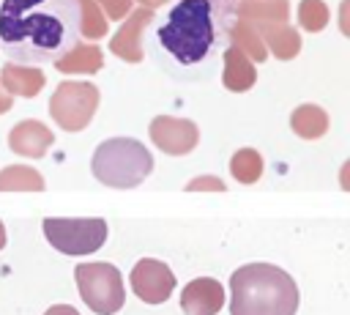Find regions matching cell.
<instances>
[{"instance_id": "obj_1", "label": "cell", "mask_w": 350, "mask_h": 315, "mask_svg": "<svg viewBox=\"0 0 350 315\" xmlns=\"http://www.w3.org/2000/svg\"><path fill=\"white\" fill-rule=\"evenodd\" d=\"M79 44V0H3L0 49L19 66L60 60Z\"/></svg>"}, {"instance_id": "obj_2", "label": "cell", "mask_w": 350, "mask_h": 315, "mask_svg": "<svg viewBox=\"0 0 350 315\" xmlns=\"http://www.w3.org/2000/svg\"><path fill=\"white\" fill-rule=\"evenodd\" d=\"M241 0H180L159 22L156 38L180 66L202 63L216 47L230 44Z\"/></svg>"}, {"instance_id": "obj_3", "label": "cell", "mask_w": 350, "mask_h": 315, "mask_svg": "<svg viewBox=\"0 0 350 315\" xmlns=\"http://www.w3.org/2000/svg\"><path fill=\"white\" fill-rule=\"evenodd\" d=\"M230 315H295L298 285L271 263H246L230 277Z\"/></svg>"}, {"instance_id": "obj_4", "label": "cell", "mask_w": 350, "mask_h": 315, "mask_svg": "<svg viewBox=\"0 0 350 315\" xmlns=\"http://www.w3.org/2000/svg\"><path fill=\"white\" fill-rule=\"evenodd\" d=\"M90 170L104 186L131 189V186H139L150 175L153 156L134 137H112L96 148Z\"/></svg>"}, {"instance_id": "obj_5", "label": "cell", "mask_w": 350, "mask_h": 315, "mask_svg": "<svg viewBox=\"0 0 350 315\" xmlns=\"http://www.w3.org/2000/svg\"><path fill=\"white\" fill-rule=\"evenodd\" d=\"M74 277H77V288H79V296L82 301L98 312V315H115L123 301H126V293H123V277L120 271L112 266V263H79L74 268Z\"/></svg>"}, {"instance_id": "obj_6", "label": "cell", "mask_w": 350, "mask_h": 315, "mask_svg": "<svg viewBox=\"0 0 350 315\" xmlns=\"http://www.w3.org/2000/svg\"><path fill=\"white\" fill-rule=\"evenodd\" d=\"M44 236L46 241L63 252V255H90L98 252L107 241V222L101 216L88 219H44Z\"/></svg>"}, {"instance_id": "obj_7", "label": "cell", "mask_w": 350, "mask_h": 315, "mask_svg": "<svg viewBox=\"0 0 350 315\" xmlns=\"http://www.w3.org/2000/svg\"><path fill=\"white\" fill-rule=\"evenodd\" d=\"M98 107V88L93 82H60L49 99L52 121L66 131H79L90 123Z\"/></svg>"}, {"instance_id": "obj_8", "label": "cell", "mask_w": 350, "mask_h": 315, "mask_svg": "<svg viewBox=\"0 0 350 315\" xmlns=\"http://www.w3.org/2000/svg\"><path fill=\"white\" fill-rule=\"evenodd\" d=\"M131 290L145 304H161L175 290V274L170 271L167 263L153 260V257H142L131 268Z\"/></svg>"}, {"instance_id": "obj_9", "label": "cell", "mask_w": 350, "mask_h": 315, "mask_svg": "<svg viewBox=\"0 0 350 315\" xmlns=\"http://www.w3.org/2000/svg\"><path fill=\"white\" fill-rule=\"evenodd\" d=\"M148 134L150 140L156 142L159 151L164 153H172V156H183L189 151L197 148L200 142V131L191 121H183V118H172V115H159L150 121L148 126Z\"/></svg>"}, {"instance_id": "obj_10", "label": "cell", "mask_w": 350, "mask_h": 315, "mask_svg": "<svg viewBox=\"0 0 350 315\" xmlns=\"http://www.w3.org/2000/svg\"><path fill=\"white\" fill-rule=\"evenodd\" d=\"M153 11L150 8H137L131 11V16L120 25V30L109 38V52L118 55L126 63H139L142 60V30L150 25Z\"/></svg>"}, {"instance_id": "obj_11", "label": "cell", "mask_w": 350, "mask_h": 315, "mask_svg": "<svg viewBox=\"0 0 350 315\" xmlns=\"http://www.w3.org/2000/svg\"><path fill=\"white\" fill-rule=\"evenodd\" d=\"M224 304V288L213 277L191 279L180 293V310L186 315H216Z\"/></svg>"}, {"instance_id": "obj_12", "label": "cell", "mask_w": 350, "mask_h": 315, "mask_svg": "<svg viewBox=\"0 0 350 315\" xmlns=\"http://www.w3.org/2000/svg\"><path fill=\"white\" fill-rule=\"evenodd\" d=\"M52 142H55V137L41 121H22L8 131V148L19 156L38 159L49 151Z\"/></svg>"}, {"instance_id": "obj_13", "label": "cell", "mask_w": 350, "mask_h": 315, "mask_svg": "<svg viewBox=\"0 0 350 315\" xmlns=\"http://www.w3.org/2000/svg\"><path fill=\"white\" fill-rule=\"evenodd\" d=\"M46 77L41 68L36 66H19V63H5L0 71V85L8 96H22V99H33L41 93Z\"/></svg>"}, {"instance_id": "obj_14", "label": "cell", "mask_w": 350, "mask_h": 315, "mask_svg": "<svg viewBox=\"0 0 350 315\" xmlns=\"http://www.w3.org/2000/svg\"><path fill=\"white\" fill-rule=\"evenodd\" d=\"M224 71H221V85L232 93H241V90H249L254 82H257V68L254 63L241 55L235 47H227L224 49Z\"/></svg>"}, {"instance_id": "obj_15", "label": "cell", "mask_w": 350, "mask_h": 315, "mask_svg": "<svg viewBox=\"0 0 350 315\" xmlns=\"http://www.w3.org/2000/svg\"><path fill=\"white\" fill-rule=\"evenodd\" d=\"M257 30L262 36L265 49L279 60H293L301 52V33L290 25H265Z\"/></svg>"}, {"instance_id": "obj_16", "label": "cell", "mask_w": 350, "mask_h": 315, "mask_svg": "<svg viewBox=\"0 0 350 315\" xmlns=\"http://www.w3.org/2000/svg\"><path fill=\"white\" fill-rule=\"evenodd\" d=\"M238 19L265 27V25H287L290 5L287 0H271V3H238Z\"/></svg>"}, {"instance_id": "obj_17", "label": "cell", "mask_w": 350, "mask_h": 315, "mask_svg": "<svg viewBox=\"0 0 350 315\" xmlns=\"http://www.w3.org/2000/svg\"><path fill=\"white\" fill-rule=\"evenodd\" d=\"M101 63H104V55L96 44H77L71 52L55 60V68L63 74H96Z\"/></svg>"}, {"instance_id": "obj_18", "label": "cell", "mask_w": 350, "mask_h": 315, "mask_svg": "<svg viewBox=\"0 0 350 315\" xmlns=\"http://www.w3.org/2000/svg\"><path fill=\"white\" fill-rule=\"evenodd\" d=\"M230 47H235L252 63H265V58H268V49L262 44L260 30L254 25L243 22V19H235V25L230 27Z\"/></svg>"}, {"instance_id": "obj_19", "label": "cell", "mask_w": 350, "mask_h": 315, "mask_svg": "<svg viewBox=\"0 0 350 315\" xmlns=\"http://www.w3.org/2000/svg\"><path fill=\"white\" fill-rule=\"evenodd\" d=\"M290 126L304 140H317L328 131V112L317 104H301L290 115Z\"/></svg>"}, {"instance_id": "obj_20", "label": "cell", "mask_w": 350, "mask_h": 315, "mask_svg": "<svg viewBox=\"0 0 350 315\" xmlns=\"http://www.w3.org/2000/svg\"><path fill=\"white\" fill-rule=\"evenodd\" d=\"M41 192L44 175L27 164H11L0 173V192Z\"/></svg>"}, {"instance_id": "obj_21", "label": "cell", "mask_w": 350, "mask_h": 315, "mask_svg": "<svg viewBox=\"0 0 350 315\" xmlns=\"http://www.w3.org/2000/svg\"><path fill=\"white\" fill-rule=\"evenodd\" d=\"M230 173L238 184H254L262 175V156L254 148H241L230 159Z\"/></svg>"}, {"instance_id": "obj_22", "label": "cell", "mask_w": 350, "mask_h": 315, "mask_svg": "<svg viewBox=\"0 0 350 315\" xmlns=\"http://www.w3.org/2000/svg\"><path fill=\"white\" fill-rule=\"evenodd\" d=\"M107 36V16L93 0H79V38L98 41Z\"/></svg>"}, {"instance_id": "obj_23", "label": "cell", "mask_w": 350, "mask_h": 315, "mask_svg": "<svg viewBox=\"0 0 350 315\" xmlns=\"http://www.w3.org/2000/svg\"><path fill=\"white\" fill-rule=\"evenodd\" d=\"M331 19V11L323 0H301L298 5V22L306 33H320Z\"/></svg>"}, {"instance_id": "obj_24", "label": "cell", "mask_w": 350, "mask_h": 315, "mask_svg": "<svg viewBox=\"0 0 350 315\" xmlns=\"http://www.w3.org/2000/svg\"><path fill=\"white\" fill-rule=\"evenodd\" d=\"M104 16L109 19H126L131 14V0H93Z\"/></svg>"}, {"instance_id": "obj_25", "label": "cell", "mask_w": 350, "mask_h": 315, "mask_svg": "<svg viewBox=\"0 0 350 315\" xmlns=\"http://www.w3.org/2000/svg\"><path fill=\"white\" fill-rule=\"evenodd\" d=\"M186 189H189V192H197V189H216V192H224L227 186H224V181L216 178V175H200V178H191V181L186 184Z\"/></svg>"}, {"instance_id": "obj_26", "label": "cell", "mask_w": 350, "mask_h": 315, "mask_svg": "<svg viewBox=\"0 0 350 315\" xmlns=\"http://www.w3.org/2000/svg\"><path fill=\"white\" fill-rule=\"evenodd\" d=\"M44 315H79L71 304H55V307H49Z\"/></svg>"}, {"instance_id": "obj_27", "label": "cell", "mask_w": 350, "mask_h": 315, "mask_svg": "<svg viewBox=\"0 0 350 315\" xmlns=\"http://www.w3.org/2000/svg\"><path fill=\"white\" fill-rule=\"evenodd\" d=\"M11 104H14V99H11V96L3 90V85H0V115H3V112H8V110H11Z\"/></svg>"}, {"instance_id": "obj_28", "label": "cell", "mask_w": 350, "mask_h": 315, "mask_svg": "<svg viewBox=\"0 0 350 315\" xmlns=\"http://www.w3.org/2000/svg\"><path fill=\"white\" fill-rule=\"evenodd\" d=\"M139 3V8H159V5H164L167 0H137Z\"/></svg>"}, {"instance_id": "obj_29", "label": "cell", "mask_w": 350, "mask_h": 315, "mask_svg": "<svg viewBox=\"0 0 350 315\" xmlns=\"http://www.w3.org/2000/svg\"><path fill=\"white\" fill-rule=\"evenodd\" d=\"M5 247V227H3V222H0V249Z\"/></svg>"}, {"instance_id": "obj_30", "label": "cell", "mask_w": 350, "mask_h": 315, "mask_svg": "<svg viewBox=\"0 0 350 315\" xmlns=\"http://www.w3.org/2000/svg\"><path fill=\"white\" fill-rule=\"evenodd\" d=\"M241 3H271V0H241Z\"/></svg>"}]
</instances>
